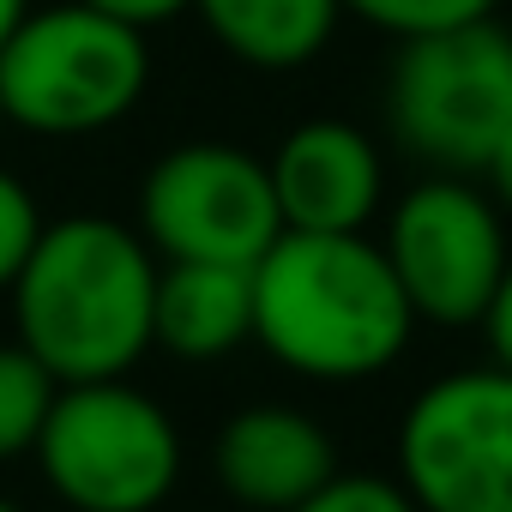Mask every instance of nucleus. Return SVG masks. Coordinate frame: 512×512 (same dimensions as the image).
Instances as JSON below:
<instances>
[{
  "mask_svg": "<svg viewBox=\"0 0 512 512\" xmlns=\"http://www.w3.org/2000/svg\"><path fill=\"white\" fill-rule=\"evenodd\" d=\"M253 344L302 380H374L416 332V314L368 235L284 229L253 260Z\"/></svg>",
  "mask_w": 512,
  "mask_h": 512,
  "instance_id": "obj_1",
  "label": "nucleus"
},
{
  "mask_svg": "<svg viewBox=\"0 0 512 512\" xmlns=\"http://www.w3.org/2000/svg\"><path fill=\"white\" fill-rule=\"evenodd\" d=\"M7 296L19 344L61 386L127 380L151 350L157 253L115 217H55L37 229Z\"/></svg>",
  "mask_w": 512,
  "mask_h": 512,
  "instance_id": "obj_2",
  "label": "nucleus"
},
{
  "mask_svg": "<svg viewBox=\"0 0 512 512\" xmlns=\"http://www.w3.org/2000/svg\"><path fill=\"white\" fill-rule=\"evenodd\" d=\"M151 85L145 31H127L79 0L31 7L0 43V115L43 139H85L139 109Z\"/></svg>",
  "mask_w": 512,
  "mask_h": 512,
  "instance_id": "obj_3",
  "label": "nucleus"
},
{
  "mask_svg": "<svg viewBox=\"0 0 512 512\" xmlns=\"http://www.w3.org/2000/svg\"><path fill=\"white\" fill-rule=\"evenodd\" d=\"M386 127L434 175H482L488 151L512 127V31L476 19L398 43L386 73Z\"/></svg>",
  "mask_w": 512,
  "mask_h": 512,
  "instance_id": "obj_4",
  "label": "nucleus"
},
{
  "mask_svg": "<svg viewBox=\"0 0 512 512\" xmlns=\"http://www.w3.org/2000/svg\"><path fill=\"white\" fill-rule=\"evenodd\" d=\"M31 458L73 512H157L181 482L169 410L127 380L61 386Z\"/></svg>",
  "mask_w": 512,
  "mask_h": 512,
  "instance_id": "obj_5",
  "label": "nucleus"
},
{
  "mask_svg": "<svg viewBox=\"0 0 512 512\" xmlns=\"http://www.w3.org/2000/svg\"><path fill=\"white\" fill-rule=\"evenodd\" d=\"M416 512H512V374L482 362L422 386L398 422Z\"/></svg>",
  "mask_w": 512,
  "mask_h": 512,
  "instance_id": "obj_6",
  "label": "nucleus"
},
{
  "mask_svg": "<svg viewBox=\"0 0 512 512\" xmlns=\"http://www.w3.org/2000/svg\"><path fill=\"white\" fill-rule=\"evenodd\" d=\"M386 266L428 326H476L512 266L506 217L470 175H428L392 205Z\"/></svg>",
  "mask_w": 512,
  "mask_h": 512,
  "instance_id": "obj_7",
  "label": "nucleus"
},
{
  "mask_svg": "<svg viewBox=\"0 0 512 512\" xmlns=\"http://www.w3.org/2000/svg\"><path fill=\"white\" fill-rule=\"evenodd\" d=\"M139 235L157 260L253 266L284 235V217L260 157L223 139H187L145 169Z\"/></svg>",
  "mask_w": 512,
  "mask_h": 512,
  "instance_id": "obj_8",
  "label": "nucleus"
},
{
  "mask_svg": "<svg viewBox=\"0 0 512 512\" xmlns=\"http://www.w3.org/2000/svg\"><path fill=\"white\" fill-rule=\"evenodd\" d=\"M266 175H272L284 229H302V235H362L386 193L380 145L350 121L290 127L278 139Z\"/></svg>",
  "mask_w": 512,
  "mask_h": 512,
  "instance_id": "obj_9",
  "label": "nucleus"
},
{
  "mask_svg": "<svg viewBox=\"0 0 512 512\" xmlns=\"http://www.w3.org/2000/svg\"><path fill=\"white\" fill-rule=\"evenodd\" d=\"M211 470L235 506L290 512L338 476V446L296 404H247L217 428Z\"/></svg>",
  "mask_w": 512,
  "mask_h": 512,
  "instance_id": "obj_10",
  "label": "nucleus"
},
{
  "mask_svg": "<svg viewBox=\"0 0 512 512\" xmlns=\"http://www.w3.org/2000/svg\"><path fill=\"white\" fill-rule=\"evenodd\" d=\"M253 266L157 260L151 344L181 362H223L253 338Z\"/></svg>",
  "mask_w": 512,
  "mask_h": 512,
  "instance_id": "obj_11",
  "label": "nucleus"
},
{
  "mask_svg": "<svg viewBox=\"0 0 512 512\" xmlns=\"http://www.w3.org/2000/svg\"><path fill=\"white\" fill-rule=\"evenodd\" d=\"M193 13L229 61L253 73H296L332 43L344 0H193Z\"/></svg>",
  "mask_w": 512,
  "mask_h": 512,
  "instance_id": "obj_12",
  "label": "nucleus"
},
{
  "mask_svg": "<svg viewBox=\"0 0 512 512\" xmlns=\"http://www.w3.org/2000/svg\"><path fill=\"white\" fill-rule=\"evenodd\" d=\"M55 392H61V380L25 344H0V464L37 452Z\"/></svg>",
  "mask_w": 512,
  "mask_h": 512,
  "instance_id": "obj_13",
  "label": "nucleus"
},
{
  "mask_svg": "<svg viewBox=\"0 0 512 512\" xmlns=\"http://www.w3.org/2000/svg\"><path fill=\"white\" fill-rule=\"evenodd\" d=\"M344 13H356L362 25L410 43V37H434V31H458V25L494 19L500 0H344Z\"/></svg>",
  "mask_w": 512,
  "mask_h": 512,
  "instance_id": "obj_14",
  "label": "nucleus"
},
{
  "mask_svg": "<svg viewBox=\"0 0 512 512\" xmlns=\"http://www.w3.org/2000/svg\"><path fill=\"white\" fill-rule=\"evenodd\" d=\"M290 512H416V500L404 494V482L392 476H368V470H338L326 488H314L302 506Z\"/></svg>",
  "mask_w": 512,
  "mask_h": 512,
  "instance_id": "obj_15",
  "label": "nucleus"
},
{
  "mask_svg": "<svg viewBox=\"0 0 512 512\" xmlns=\"http://www.w3.org/2000/svg\"><path fill=\"white\" fill-rule=\"evenodd\" d=\"M37 229H43V211H37L31 187L13 169H0V290H13V278L25 266Z\"/></svg>",
  "mask_w": 512,
  "mask_h": 512,
  "instance_id": "obj_16",
  "label": "nucleus"
},
{
  "mask_svg": "<svg viewBox=\"0 0 512 512\" xmlns=\"http://www.w3.org/2000/svg\"><path fill=\"white\" fill-rule=\"evenodd\" d=\"M79 7H91V13H103L127 31H157V25L193 13V0H79Z\"/></svg>",
  "mask_w": 512,
  "mask_h": 512,
  "instance_id": "obj_17",
  "label": "nucleus"
},
{
  "mask_svg": "<svg viewBox=\"0 0 512 512\" xmlns=\"http://www.w3.org/2000/svg\"><path fill=\"white\" fill-rule=\"evenodd\" d=\"M476 326L488 338V362L512 374V266H506V278H500V290H494V302H488V314Z\"/></svg>",
  "mask_w": 512,
  "mask_h": 512,
  "instance_id": "obj_18",
  "label": "nucleus"
},
{
  "mask_svg": "<svg viewBox=\"0 0 512 512\" xmlns=\"http://www.w3.org/2000/svg\"><path fill=\"white\" fill-rule=\"evenodd\" d=\"M482 175H488V199L500 205V217H512V127H506V133H500V145L488 151Z\"/></svg>",
  "mask_w": 512,
  "mask_h": 512,
  "instance_id": "obj_19",
  "label": "nucleus"
},
{
  "mask_svg": "<svg viewBox=\"0 0 512 512\" xmlns=\"http://www.w3.org/2000/svg\"><path fill=\"white\" fill-rule=\"evenodd\" d=\"M25 13H31V0H0V43L19 31V19H25Z\"/></svg>",
  "mask_w": 512,
  "mask_h": 512,
  "instance_id": "obj_20",
  "label": "nucleus"
},
{
  "mask_svg": "<svg viewBox=\"0 0 512 512\" xmlns=\"http://www.w3.org/2000/svg\"><path fill=\"white\" fill-rule=\"evenodd\" d=\"M0 512H25V506H19V500H7V494H0Z\"/></svg>",
  "mask_w": 512,
  "mask_h": 512,
  "instance_id": "obj_21",
  "label": "nucleus"
},
{
  "mask_svg": "<svg viewBox=\"0 0 512 512\" xmlns=\"http://www.w3.org/2000/svg\"><path fill=\"white\" fill-rule=\"evenodd\" d=\"M0 127H7V115H0Z\"/></svg>",
  "mask_w": 512,
  "mask_h": 512,
  "instance_id": "obj_22",
  "label": "nucleus"
}]
</instances>
